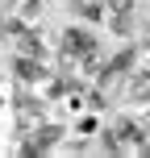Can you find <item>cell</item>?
Returning a JSON list of instances; mask_svg holds the SVG:
<instances>
[{"label":"cell","mask_w":150,"mask_h":158,"mask_svg":"<svg viewBox=\"0 0 150 158\" xmlns=\"http://www.w3.org/2000/svg\"><path fill=\"white\" fill-rule=\"evenodd\" d=\"M71 50H75V54H92V50H96V38L88 29H67V54H71Z\"/></svg>","instance_id":"cell-1"},{"label":"cell","mask_w":150,"mask_h":158,"mask_svg":"<svg viewBox=\"0 0 150 158\" xmlns=\"http://www.w3.org/2000/svg\"><path fill=\"white\" fill-rule=\"evenodd\" d=\"M17 75H21V79H25V83H33V79H38V75H42V67H38V63H33V58H21V63H17Z\"/></svg>","instance_id":"cell-2"}]
</instances>
